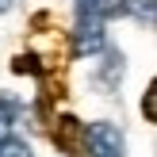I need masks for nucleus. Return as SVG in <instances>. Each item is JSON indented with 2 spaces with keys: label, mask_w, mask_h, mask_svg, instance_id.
I'll return each instance as SVG.
<instances>
[{
  "label": "nucleus",
  "mask_w": 157,
  "mask_h": 157,
  "mask_svg": "<svg viewBox=\"0 0 157 157\" xmlns=\"http://www.w3.org/2000/svg\"><path fill=\"white\" fill-rule=\"evenodd\" d=\"M73 12H77L73 50H77V58H92V54H100L107 46V38H104V12H100L96 0H77Z\"/></svg>",
  "instance_id": "1"
},
{
  "label": "nucleus",
  "mask_w": 157,
  "mask_h": 157,
  "mask_svg": "<svg viewBox=\"0 0 157 157\" xmlns=\"http://www.w3.org/2000/svg\"><path fill=\"white\" fill-rule=\"evenodd\" d=\"M123 130L115 123H92L84 130V157H123Z\"/></svg>",
  "instance_id": "2"
},
{
  "label": "nucleus",
  "mask_w": 157,
  "mask_h": 157,
  "mask_svg": "<svg viewBox=\"0 0 157 157\" xmlns=\"http://www.w3.org/2000/svg\"><path fill=\"white\" fill-rule=\"evenodd\" d=\"M19 100L15 96H0V134H8V130L15 127V119H19Z\"/></svg>",
  "instance_id": "3"
},
{
  "label": "nucleus",
  "mask_w": 157,
  "mask_h": 157,
  "mask_svg": "<svg viewBox=\"0 0 157 157\" xmlns=\"http://www.w3.org/2000/svg\"><path fill=\"white\" fill-rule=\"evenodd\" d=\"M0 157H31V146L15 134H0Z\"/></svg>",
  "instance_id": "4"
},
{
  "label": "nucleus",
  "mask_w": 157,
  "mask_h": 157,
  "mask_svg": "<svg viewBox=\"0 0 157 157\" xmlns=\"http://www.w3.org/2000/svg\"><path fill=\"white\" fill-rule=\"evenodd\" d=\"M127 12L146 23H157V0H127Z\"/></svg>",
  "instance_id": "5"
},
{
  "label": "nucleus",
  "mask_w": 157,
  "mask_h": 157,
  "mask_svg": "<svg viewBox=\"0 0 157 157\" xmlns=\"http://www.w3.org/2000/svg\"><path fill=\"white\" fill-rule=\"evenodd\" d=\"M142 115H146L150 123H157V81L146 88V96H142Z\"/></svg>",
  "instance_id": "6"
},
{
  "label": "nucleus",
  "mask_w": 157,
  "mask_h": 157,
  "mask_svg": "<svg viewBox=\"0 0 157 157\" xmlns=\"http://www.w3.org/2000/svg\"><path fill=\"white\" fill-rule=\"evenodd\" d=\"M96 4H100V12H104V19H107V15L127 12V0H96Z\"/></svg>",
  "instance_id": "7"
},
{
  "label": "nucleus",
  "mask_w": 157,
  "mask_h": 157,
  "mask_svg": "<svg viewBox=\"0 0 157 157\" xmlns=\"http://www.w3.org/2000/svg\"><path fill=\"white\" fill-rule=\"evenodd\" d=\"M8 8H12V0H0V15H4V12H8Z\"/></svg>",
  "instance_id": "8"
}]
</instances>
